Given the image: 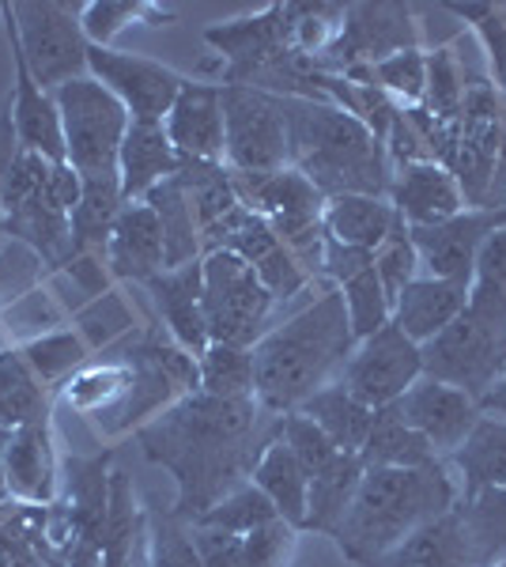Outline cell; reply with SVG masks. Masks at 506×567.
<instances>
[{
	"mask_svg": "<svg viewBox=\"0 0 506 567\" xmlns=\"http://www.w3.org/2000/svg\"><path fill=\"white\" fill-rule=\"evenodd\" d=\"M133 435L144 458L174 477V503L167 511L193 526L254 477L265 446L280 435V416L257 398L189 393Z\"/></svg>",
	"mask_w": 506,
	"mask_h": 567,
	"instance_id": "6da1fadb",
	"label": "cell"
},
{
	"mask_svg": "<svg viewBox=\"0 0 506 567\" xmlns=\"http://www.w3.org/2000/svg\"><path fill=\"white\" fill-rule=\"evenodd\" d=\"M355 349V333L348 326V310L337 284H326L321 296L296 318L265 329L254 344V398L269 413H296L310 393L340 379L348 355Z\"/></svg>",
	"mask_w": 506,
	"mask_h": 567,
	"instance_id": "7a4b0ae2",
	"label": "cell"
},
{
	"mask_svg": "<svg viewBox=\"0 0 506 567\" xmlns=\"http://www.w3.org/2000/svg\"><path fill=\"white\" fill-rule=\"evenodd\" d=\"M457 499H462V488L446 462L416 465V470L366 465L352 507L333 534V545L344 560L366 567L390 548L409 542L416 529L450 515Z\"/></svg>",
	"mask_w": 506,
	"mask_h": 567,
	"instance_id": "3957f363",
	"label": "cell"
},
{
	"mask_svg": "<svg viewBox=\"0 0 506 567\" xmlns=\"http://www.w3.org/2000/svg\"><path fill=\"white\" fill-rule=\"evenodd\" d=\"M283 114L291 130V167L302 171L321 197L359 194L390 200L393 163L385 144L363 122L340 106L310 99H283Z\"/></svg>",
	"mask_w": 506,
	"mask_h": 567,
	"instance_id": "277c9868",
	"label": "cell"
},
{
	"mask_svg": "<svg viewBox=\"0 0 506 567\" xmlns=\"http://www.w3.org/2000/svg\"><path fill=\"white\" fill-rule=\"evenodd\" d=\"M133 371V390H128L125 405L110 413L99 427L103 439L128 435L144 427L148 420L167 413L189 393H200V371L197 355H189L163 326H144L141 333L125 337L114 349Z\"/></svg>",
	"mask_w": 506,
	"mask_h": 567,
	"instance_id": "5b68a950",
	"label": "cell"
},
{
	"mask_svg": "<svg viewBox=\"0 0 506 567\" xmlns=\"http://www.w3.org/2000/svg\"><path fill=\"white\" fill-rule=\"evenodd\" d=\"M50 95L61 110L64 163L80 178L117 175V155H122V141L128 130V110L122 106V99L110 95L95 76L69 80Z\"/></svg>",
	"mask_w": 506,
	"mask_h": 567,
	"instance_id": "8992f818",
	"label": "cell"
},
{
	"mask_svg": "<svg viewBox=\"0 0 506 567\" xmlns=\"http://www.w3.org/2000/svg\"><path fill=\"white\" fill-rule=\"evenodd\" d=\"M423 374L465 390L481 405L484 393L506 371V318L484 315L465 303L462 315L427 344H420Z\"/></svg>",
	"mask_w": 506,
	"mask_h": 567,
	"instance_id": "52a82bcc",
	"label": "cell"
},
{
	"mask_svg": "<svg viewBox=\"0 0 506 567\" xmlns=\"http://www.w3.org/2000/svg\"><path fill=\"white\" fill-rule=\"evenodd\" d=\"M205 322L211 344H242L254 349L265 337L269 315L276 307L250 261L231 250H208L205 258Z\"/></svg>",
	"mask_w": 506,
	"mask_h": 567,
	"instance_id": "ba28073f",
	"label": "cell"
},
{
	"mask_svg": "<svg viewBox=\"0 0 506 567\" xmlns=\"http://www.w3.org/2000/svg\"><path fill=\"white\" fill-rule=\"evenodd\" d=\"M80 8L84 4H69V0H16L12 4L27 69L45 91L87 76L91 42Z\"/></svg>",
	"mask_w": 506,
	"mask_h": 567,
	"instance_id": "9c48e42d",
	"label": "cell"
},
{
	"mask_svg": "<svg viewBox=\"0 0 506 567\" xmlns=\"http://www.w3.org/2000/svg\"><path fill=\"white\" fill-rule=\"evenodd\" d=\"M224 91V163L235 175H276L291 167V130L283 99L254 87Z\"/></svg>",
	"mask_w": 506,
	"mask_h": 567,
	"instance_id": "30bf717a",
	"label": "cell"
},
{
	"mask_svg": "<svg viewBox=\"0 0 506 567\" xmlns=\"http://www.w3.org/2000/svg\"><path fill=\"white\" fill-rule=\"evenodd\" d=\"M404 50H420V23L412 4H344V31L314 61L318 72L344 76L352 69H374L379 61Z\"/></svg>",
	"mask_w": 506,
	"mask_h": 567,
	"instance_id": "8fae6325",
	"label": "cell"
},
{
	"mask_svg": "<svg viewBox=\"0 0 506 567\" xmlns=\"http://www.w3.org/2000/svg\"><path fill=\"white\" fill-rule=\"evenodd\" d=\"M423 379V355L420 344L409 341L393 322H385L379 333L355 341L348 355L344 371H340V386L355 393L363 405L382 409L393 405Z\"/></svg>",
	"mask_w": 506,
	"mask_h": 567,
	"instance_id": "7c38bea8",
	"label": "cell"
},
{
	"mask_svg": "<svg viewBox=\"0 0 506 567\" xmlns=\"http://www.w3.org/2000/svg\"><path fill=\"white\" fill-rule=\"evenodd\" d=\"M87 76H95L110 95L122 99L128 122H163L171 114L182 84L189 80L171 65H163V61L125 50H103V45H91Z\"/></svg>",
	"mask_w": 506,
	"mask_h": 567,
	"instance_id": "4fadbf2b",
	"label": "cell"
},
{
	"mask_svg": "<svg viewBox=\"0 0 506 567\" xmlns=\"http://www.w3.org/2000/svg\"><path fill=\"white\" fill-rule=\"evenodd\" d=\"M499 227H506V208H462V213L443 219V224L409 227L412 243H416V254H420L423 277L468 284L484 243L492 239Z\"/></svg>",
	"mask_w": 506,
	"mask_h": 567,
	"instance_id": "5bb4252c",
	"label": "cell"
},
{
	"mask_svg": "<svg viewBox=\"0 0 506 567\" xmlns=\"http://www.w3.org/2000/svg\"><path fill=\"white\" fill-rule=\"evenodd\" d=\"M0 20H4L8 34V50H12V122L16 136H20V148L34 152L50 163H64V133H61V110L53 103V95L45 87H39V80L27 69V58L20 50V31H16V16H12V0H0Z\"/></svg>",
	"mask_w": 506,
	"mask_h": 567,
	"instance_id": "9a60e30c",
	"label": "cell"
},
{
	"mask_svg": "<svg viewBox=\"0 0 506 567\" xmlns=\"http://www.w3.org/2000/svg\"><path fill=\"white\" fill-rule=\"evenodd\" d=\"M397 409H401L404 424L416 427L443 462L465 443L468 432L476 427V420L484 416L481 405H476L465 390L446 386V382H438V379H427V374L404 393L397 401Z\"/></svg>",
	"mask_w": 506,
	"mask_h": 567,
	"instance_id": "2e32d148",
	"label": "cell"
},
{
	"mask_svg": "<svg viewBox=\"0 0 506 567\" xmlns=\"http://www.w3.org/2000/svg\"><path fill=\"white\" fill-rule=\"evenodd\" d=\"M4 484L8 496L34 507H50L61 492V454L53 443L50 413L31 420L23 427H12L4 451Z\"/></svg>",
	"mask_w": 506,
	"mask_h": 567,
	"instance_id": "e0dca14e",
	"label": "cell"
},
{
	"mask_svg": "<svg viewBox=\"0 0 506 567\" xmlns=\"http://www.w3.org/2000/svg\"><path fill=\"white\" fill-rule=\"evenodd\" d=\"M174 152L193 163H224V91L208 80H186L174 99L171 114L163 117Z\"/></svg>",
	"mask_w": 506,
	"mask_h": 567,
	"instance_id": "ac0fdd59",
	"label": "cell"
},
{
	"mask_svg": "<svg viewBox=\"0 0 506 567\" xmlns=\"http://www.w3.org/2000/svg\"><path fill=\"white\" fill-rule=\"evenodd\" d=\"M155 310L163 318V329L182 344L189 355L208 349V322H205V265L189 261L178 269H163L144 284Z\"/></svg>",
	"mask_w": 506,
	"mask_h": 567,
	"instance_id": "d6986e66",
	"label": "cell"
},
{
	"mask_svg": "<svg viewBox=\"0 0 506 567\" xmlns=\"http://www.w3.org/2000/svg\"><path fill=\"white\" fill-rule=\"evenodd\" d=\"M103 265L110 277L125 284H148L155 272L167 269V246H163L159 216L144 200L122 208V216H117L114 231L106 239Z\"/></svg>",
	"mask_w": 506,
	"mask_h": 567,
	"instance_id": "ffe728a7",
	"label": "cell"
},
{
	"mask_svg": "<svg viewBox=\"0 0 506 567\" xmlns=\"http://www.w3.org/2000/svg\"><path fill=\"white\" fill-rule=\"evenodd\" d=\"M390 205L409 227H431L462 213L465 197L443 163H404L393 167Z\"/></svg>",
	"mask_w": 506,
	"mask_h": 567,
	"instance_id": "44dd1931",
	"label": "cell"
},
{
	"mask_svg": "<svg viewBox=\"0 0 506 567\" xmlns=\"http://www.w3.org/2000/svg\"><path fill=\"white\" fill-rule=\"evenodd\" d=\"M178 167H182V155L174 152L163 122H128L122 155H117L125 205L144 200L163 178L178 175Z\"/></svg>",
	"mask_w": 506,
	"mask_h": 567,
	"instance_id": "7402d4cb",
	"label": "cell"
},
{
	"mask_svg": "<svg viewBox=\"0 0 506 567\" xmlns=\"http://www.w3.org/2000/svg\"><path fill=\"white\" fill-rule=\"evenodd\" d=\"M468 303V284L462 280H438V277H420L397 296L393 303V326L401 329L409 341L427 344L435 333L454 322Z\"/></svg>",
	"mask_w": 506,
	"mask_h": 567,
	"instance_id": "603a6c76",
	"label": "cell"
},
{
	"mask_svg": "<svg viewBox=\"0 0 506 567\" xmlns=\"http://www.w3.org/2000/svg\"><path fill=\"white\" fill-rule=\"evenodd\" d=\"M446 462L454 465L462 496H476L484 488H506V420L481 416Z\"/></svg>",
	"mask_w": 506,
	"mask_h": 567,
	"instance_id": "cb8c5ba5",
	"label": "cell"
},
{
	"mask_svg": "<svg viewBox=\"0 0 506 567\" xmlns=\"http://www.w3.org/2000/svg\"><path fill=\"white\" fill-rule=\"evenodd\" d=\"M366 567H476V564L465 542L462 515H457V507H454L450 515L416 529L409 542L390 548V553L371 560Z\"/></svg>",
	"mask_w": 506,
	"mask_h": 567,
	"instance_id": "d4e9b609",
	"label": "cell"
},
{
	"mask_svg": "<svg viewBox=\"0 0 506 567\" xmlns=\"http://www.w3.org/2000/svg\"><path fill=\"white\" fill-rule=\"evenodd\" d=\"M257 488L269 496V503L276 507V515L283 518L288 526L302 529L307 526V496H310V473L302 470V462L291 454V446L283 443L280 435L265 446L261 462L254 465Z\"/></svg>",
	"mask_w": 506,
	"mask_h": 567,
	"instance_id": "484cf974",
	"label": "cell"
},
{
	"mask_svg": "<svg viewBox=\"0 0 506 567\" xmlns=\"http://www.w3.org/2000/svg\"><path fill=\"white\" fill-rule=\"evenodd\" d=\"M363 473H366V462L359 458V454H344V451H340L329 465H321L314 477H310L307 526L302 529H314V534L333 537L337 526L344 523L348 507H352Z\"/></svg>",
	"mask_w": 506,
	"mask_h": 567,
	"instance_id": "4316f807",
	"label": "cell"
},
{
	"mask_svg": "<svg viewBox=\"0 0 506 567\" xmlns=\"http://www.w3.org/2000/svg\"><path fill=\"white\" fill-rule=\"evenodd\" d=\"M128 390H133V371H128L122 355H114V360L84 363L58 393L64 398V405H72L80 416L103 424L110 413H117L125 405Z\"/></svg>",
	"mask_w": 506,
	"mask_h": 567,
	"instance_id": "83f0119b",
	"label": "cell"
},
{
	"mask_svg": "<svg viewBox=\"0 0 506 567\" xmlns=\"http://www.w3.org/2000/svg\"><path fill=\"white\" fill-rule=\"evenodd\" d=\"M296 413L314 420L321 432L337 443V451H344V454L363 451L366 435H371V420H374V409L363 405V401H359L355 393H348L340 382H329V386H321L318 393H310Z\"/></svg>",
	"mask_w": 506,
	"mask_h": 567,
	"instance_id": "f1b7e54d",
	"label": "cell"
},
{
	"mask_svg": "<svg viewBox=\"0 0 506 567\" xmlns=\"http://www.w3.org/2000/svg\"><path fill=\"white\" fill-rule=\"evenodd\" d=\"M144 205L159 216L163 227V246H167V269H178V265L200 261L205 258V246H200V224L197 213H193V200L182 186L178 175L163 178L159 186L144 197Z\"/></svg>",
	"mask_w": 506,
	"mask_h": 567,
	"instance_id": "f546056e",
	"label": "cell"
},
{
	"mask_svg": "<svg viewBox=\"0 0 506 567\" xmlns=\"http://www.w3.org/2000/svg\"><path fill=\"white\" fill-rule=\"evenodd\" d=\"M397 224V208L385 197H333L326 200V235L344 246H359V250H379L385 235Z\"/></svg>",
	"mask_w": 506,
	"mask_h": 567,
	"instance_id": "4dcf8cb0",
	"label": "cell"
},
{
	"mask_svg": "<svg viewBox=\"0 0 506 567\" xmlns=\"http://www.w3.org/2000/svg\"><path fill=\"white\" fill-rule=\"evenodd\" d=\"M359 458H363L366 465H393V470H416V465L443 462L435 451H431V443L416 432V427L404 424L397 401H393V405L374 409L371 435H366Z\"/></svg>",
	"mask_w": 506,
	"mask_h": 567,
	"instance_id": "1f68e13d",
	"label": "cell"
},
{
	"mask_svg": "<svg viewBox=\"0 0 506 567\" xmlns=\"http://www.w3.org/2000/svg\"><path fill=\"white\" fill-rule=\"evenodd\" d=\"M50 413V390L31 371L20 349L0 352V427H23Z\"/></svg>",
	"mask_w": 506,
	"mask_h": 567,
	"instance_id": "d6a6232c",
	"label": "cell"
},
{
	"mask_svg": "<svg viewBox=\"0 0 506 567\" xmlns=\"http://www.w3.org/2000/svg\"><path fill=\"white\" fill-rule=\"evenodd\" d=\"M465 542L476 567H492L506 553V488H484L457 499Z\"/></svg>",
	"mask_w": 506,
	"mask_h": 567,
	"instance_id": "836d02e7",
	"label": "cell"
},
{
	"mask_svg": "<svg viewBox=\"0 0 506 567\" xmlns=\"http://www.w3.org/2000/svg\"><path fill=\"white\" fill-rule=\"evenodd\" d=\"M80 20H84V34L91 45H103V50H114V39L133 23L144 27H167L174 23V12L159 4H148V0H87L80 8Z\"/></svg>",
	"mask_w": 506,
	"mask_h": 567,
	"instance_id": "e575fe53",
	"label": "cell"
},
{
	"mask_svg": "<svg viewBox=\"0 0 506 567\" xmlns=\"http://www.w3.org/2000/svg\"><path fill=\"white\" fill-rule=\"evenodd\" d=\"M23 360L31 363V371L42 379L45 390H61L84 363H91L87 344L76 329H58V333H42L34 341L20 344Z\"/></svg>",
	"mask_w": 506,
	"mask_h": 567,
	"instance_id": "d590c367",
	"label": "cell"
},
{
	"mask_svg": "<svg viewBox=\"0 0 506 567\" xmlns=\"http://www.w3.org/2000/svg\"><path fill=\"white\" fill-rule=\"evenodd\" d=\"M197 371L208 398H254V352L242 344H208L197 355Z\"/></svg>",
	"mask_w": 506,
	"mask_h": 567,
	"instance_id": "8d00e7d4",
	"label": "cell"
},
{
	"mask_svg": "<svg viewBox=\"0 0 506 567\" xmlns=\"http://www.w3.org/2000/svg\"><path fill=\"white\" fill-rule=\"evenodd\" d=\"M340 299H344L348 326H352L355 341H363V337L379 333L385 322H393V303H390V296H385L374 265L340 284Z\"/></svg>",
	"mask_w": 506,
	"mask_h": 567,
	"instance_id": "74e56055",
	"label": "cell"
},
{
	"mask_svg": "<svg viewBox=\"0 0 506 567\" xmlns=\"http://www.w3.org/2000/svg\"><path fill=\"white\" fill-rule=\"evenodd\" d=\"M465 80L468 72L457 61L454 45H435L427 50V91H423V110L435 114L438 122H454L465 99Z\"/></svg>",
	"mask_w": 506,
	"mask_h": 567,
	"instance_id": "f35d334b",
	"label": "cell"
},
{
	"mask_svg": "<svg viewBox=\"0 0 506 567\" xmlns=\"http://www.w3.org/2000/svg\"><path fill=\"white\" fill-rule=\"evenodd\" d=\"M276 507L269 503L261 488L254 481H246L242 488H235L231 496H224L208 515H200L193 526H211V529H227V534H254V529L276 523Z\"/></svg>",
	"mask_w": 506,
	"mask_h": 567,
	"instance_id": "ab89813d",
	"label": "cell"
},
{
	"mask_svg": "<svg viewBox=\"0 0 506 567\" xmlns=\"http://www.w3.org/2000/svg\"><path fill=\"white\" fill-rule=\"evenodd\" d=\"M468 307L506 318V227L484 243L481 258H476L473 280H468Z\"/></svg>",
	"mask_w": 506,
	"mask_h": 567,
	"instance_id": "60d3db41",
	"label": "cell"
},
{
	"mask_svg": "<svg viewBox=\"0 0 506 567\" xmlns=\"http://www.w3.org/2000/svg\"><path fill=\"white\" fill-rule=\"evenodd\" d=\"M371 80L397 106H420L423 91H427V50L420 45V50L393 53V58H385L371 69Z\"/></svg>",
	"mask_w": 506,
	"mask_h": 567,
	"instance_id": "b9f144b4",
	"label": "cell"
},
{
	"mask_svg": "<svg viewBox=\"0 0 506 567\" xmlns=\"http://www.w3.org/2000/svg\"><path fill=\"white\" fill-rule=\"evenodd\" d=\"M374 272H379L390 303H397L401 291L420 277L416 243H412V231H409V224H404L401 216H397V224H393V231L385 235V243L374 250Z\"/></svg>",
	"mask_w": 506,
	"mask_h": 567,
	"instance_id": "7bdbcfd3",
	"label": "cell"
},
{
	"mask_svg": "<svg viewBox=\"0 0 506 567\" xmlns=\"http://www.w3.org/2000/svg\"><path fill=\"white\" fill-rule=\"evenodd\" d=\"M454 20H465L484 42L495 87L506 91V4H446Z\"/></svg>",
	"mask_w": 506,
	"mask_h": 567,
	"instance_id": "ee69618b",
	"label": "cell"
},
{
	"mask_svg": "<svg viewBox=\"0 0 506 567\" xmlns=\"http://www.w3.org/2000/svg\"><path fill=\"white\" fill-rule=\"evenodd\" d=\"M50 277L45 261L31 246L8 239V246H0V310H8L12 303H20L23 296H31L39 284Z\"/></svg>",
	"mask_w": 506,
	"mask_h": 567,
	"instance_id": "f6af8a7d",
	"label": "cell"
},
{
	"mask_svg": "<svg viewBox=\"0 0 506 567\" xmlns=\"http://www.w3.org/2000/svg\"><path fill=\"white\" fill-rule=\"evenodd\" d=\"M148 526H152V556L148 567H200V556L193 548L189 526L178 523L171 511H148Z\"/></svg>",
	"mask_w": 506,
	"mask_h": 567,
	"instance_id": "bcb514c9",
	"label": "cell"
},
{
	"mask_svg": "<svg viewBox=\"0 0 506 567\" xmlns=\"http://www.w3.org/2000/svg\"><path fill=\"white\" fill-rule=\"evenodd\" d=\"M280 439L291 446V454L302 462V470L314 477V473L321 470V465H329L337 458V443L329 439L321 427L314 424V420H307L302 413H288L280 416Z\"/></svg>",
	"mask_w": 506,
	"mask_h": 567,
	"instance_id": "7dc6e473",
	"label": "cell"
},
{
	"mask_svg": "<svg viewBox=\"0 0 506 567\" xmlns=\"http://www.w3.org/2000/svg\"><path fill=\"white\" fill-rule=\"evenodd\" d=\"M254 269H257V277H261L265 288L272 291L276 303H288V299H296L302 288L314 284V277L307 272V265H302L283 243H276L272 250L254 265Z\"/></svg>",
	"mask_w": 506,
	"mask_h": 567,
	"instance_id": "c3c4849f",
	"label": "cell"
},
{
	"mask_svg": "<svg viewBox=\"0 0 506 567\" xmlns=\"http://www.w3.org/2000/svg\"><path fill=\"white\" fill-rule=\"evenodd\" d=\"M296 545H299V529L288 526L283 518H276V523L242 537L246 567H291Z\"/></svg>",
	"mask_w": 506,
	"mask_h": 567,
	"instance_id": "681fc988",
	"label": "cell"
},
{
	"mask_svg": "<svg viewBox=\"0 0 506 567\" xmlns=\"http://www.w3.org/2000/svg\"><path fill=\"white\" fill-rule=\"evenodd\" d=\"M53 167H58V163H50V159H42V155L20 148V155H16V163H12V171H8V178H4V186H0V213H8V208H16L20 200H27L31 194H39Z\"/></svg>",
	"mask_w": 506,
	"mask_h": 567,
	"instance_id": "f907efd6",
	"label": "cell"
},
{
	"mask_svg": "<svg viewBox=\"0 0 506 567\" xmlns=\"http://www.w3.org/2000/svg\"><path fill=\"white\" fill-rule=\"evenodd\" d=\"M189 537L200 556V567H246L242 534H227V529H211V526H189Z\"/></svg>",
	"mask_w": 506,
	"mask_h": 567,
	"instance_id": "816d5d0a",
	"label": "cell"
},
{
	"mask_svg": "<svg viewBox=\"0 0 506 567\" xmlns=\"http://www.w3.org/2000/svg\"><path fill=\"white\" fill-rule=\"evenodd\" d=\"M16 155H20V136H16L12 106H8V99H4V106H0V186H4Z\"/></svg>",
	"mask_w": 506,
	"mask_h": 567,
	"instance_id": "f5cc1de1",
	"label": "cell"
},
{
	"mask_svg": "<svg viewBox=\"0 0 506 567\" xmlns=\"http://www.w3.org/2000/svg\"><path fill=\"white\" fill-rule=\"evenodd\" d=\"M487 208H506V91H503V117H499V167H495Z\"/></svg>",
	"mask_w": 506,
	"mask_h": 567,
	"instance_id": "db71d44e",
	"label": "cell"
},
{
	"mask_svg": "<svg viewBox=\"0 0 506 567\" xmlns=\"http://www.w3.org/2000/svg\"><path fill=\"white\" fill-rule=\"evenodd\" d=\"M481 413H484V416H503V420H506V371L499 374V382H495V386L484 393Z\"/></svg>",
	"mask_w": 506,
	"mask_h": 567,
	"instance_id": "11a10c76",
	"label": "cell"
},
{
	"mask_svg": "<svg viewBox=\"0 0 506 567\" xmlns=\"http://www.w3.org/2000/svg\"><path fill=\"white\" fill-rule=\"evenodd\" d=\"M492 567H506V560H499V564H492Z\"/></svg>",
	"mask_w": 506,
	"mask_h": 567,
	"instance_id": "9f6ffc18",
	"label": "cell"
}]
</instances>
